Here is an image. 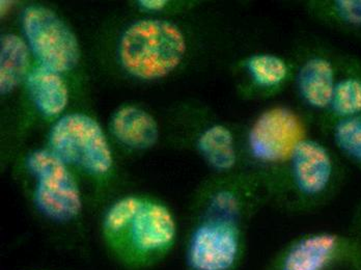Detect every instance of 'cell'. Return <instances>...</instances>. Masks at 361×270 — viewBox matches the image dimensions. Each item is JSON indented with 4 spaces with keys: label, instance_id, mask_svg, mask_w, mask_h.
Instances as JSON below:
<instances>
[{
    "label": "cell",
    "instance_id": "1",
    "mask_svg": "<svg viewBox=\"0 0 361 270\" xmlns=\"http://www.w3.org/2000/svg\"><path fill=\"white\" fill-rule=\"evenodd\" d=\"M186 42L179 27L162 20H142L123 35L120 58L135 78H164L180 65Z\"/></svg>",
    "mask_w": 361,
    "mask_h": 270
},
{
    "label": "cell",
    "instance_id": "2",
    "mask_svg": "<svg viewBox=\"0 0 361 270\" xmlns=\"http://www.w3.org/2000/svg\"><path fill=\"white\" fill-rule=\"evenodd\" d=\"M50 145L63 162L92 174L103 175L111 168V151L102 129L96 121L82 113L61 118L50 133Z\"/></svg>",
    "mask_w": 361,
    "mask_h": 270
},
{
    "label": "cell",
    "instance_id": "3",
    "mask_svg": "<svg viewBox=\"0 0 361 270\" xmlns=\"http://www.w3.org/2000/svg\"><path fill=\"white\" fill-rule=\"evenodd\" d=\"M24 34L43 67L52 71H69L80 56L78 42L69 27L49 8H26L22 17Z\"/></svg>",
    "mask_w": 361,
    "mask_h": 270
},
{
    "label": "cell",
    "instance_id": "4",
    "mask_svg": "<svg viewBox=\"0 0 361 270\" xmlns=\"http://www.w3.org/2000/svg\"><path fill=\"white\" fill-rule=\"evenodd\" d=\"M28 168L36 177V203L44 214L55 221H70L81 210L76 181L66 162L48 151H37L28 158Z\"/></svg>",
    "mask_w": 361,
    "mask_h": 270
},
{
    "label": "cell",
    "instance_id": "5",
    "mask_svg": "<svg viewBox=\"0 0 361 270\" xmlns=\"http://www.w3.org/2000/svg\"><path fill=\"white\" fill-rule=\"evenodd\" d=\"M305 129L299 118L285 109L266 111L253 125L250 135L252 154L265 162L290 159L303 142Z\"/></svg>",
    "mask_w": 361,
    "mask_h": 270
},
{
    "label": "cell",
    "instance_id": "6",
    "mask_svg": "<svg viewBox=\"0 0 361 270\" xmlns=\"http://www.w3.org/2000/svg\"><path fill=\"white\" fill-rule=\"evenodd\" d=\"M240 254L239 233L230 219H217L200 226L188 247L193 270H231Z\"/></svg>",
    "mask_w": 361,
    "mask_h": 270
},
{
    "label": "cell",
    "instance_id": "7",
    "mask_svg": "<svg viewBox=\"0 0 361 270\" xmlns=\"http://www.w3.org/2000/svg\"><path fill=\"white\" fill-rule=\"evenodd\" d=\"M126 230L130 235L127 257L136 262L166 251L176 236L175 221L169 209L160 204L145 202L131 223L120 233Z\"/></svg>",
    "mask_w": 361,
    "mask_h": 270
},
{
    "label": "cell",
    "instance_id": "8",
    "mask_svg": "<svg viewBox=\"0 0 361 270\" xmlns=\"http://www.w3.org/2000/svg\"><path fill=\"white\" fill-rule=\"evenodd\" d=\"M290 159L295 182L301 192L314 195L327 188L332 175V164L322 146L312 140H303Z\"/></svg>",
    "mask_w": 361,
    "mask_h": 270
},
{
    "label": "cell",
    "instance_id": "9",
    "mask_svg": "<svg viewBox=\"0 0 361 270\" xmlns=\"http://www.w3.org/2000/svg\"><path fill=\"white\" fill-rule=\"evenodd\" d=\"M338 249V238L334 235H310L281 254L276 270H329Z\"/></svg>",
    "mask_w": 361,
    "mask_h": 270
},
{
    "label": "cell",
    "instance_id": "10",
    "mask_svg": "<svg viewBox=\"0 0 361 270\" xmlns=\"http://www.w3.org/2000/svg\"><path fill=\"white\" fill-rule=\"evenodd\" d=\"M112 130L130 148H149L158 140L157 123L153 116L133 106L123 107L114 115Z\"/></svg>",
    "mask_w": 361,
    "mask_h": 270
},
{
    "label": "cell",
    "instance_id": "11",
    "mask_svg": "<svg viewBox=\"0 0 361 270\" xmlns=\"http://www.w3.org/2000/svg\"><path fill=\"white\" fill-rule=\"evenodd\" d=\"M27 87L32 101L44 115H59L67 106V85L57 72L41 66L28 76Z\"/></svg>",
    "mask_w": 361,
    "mask_h": 270
},
{
    "label": "cell",
    "instance_id": "12",
    "mask_svg": "<svg viewBox=\"0 0 361 270\" xmlns=\"http://www.w3.org/2000/svg\"><path fill=\"white\" fill-rule=\"evenodd\" d=\"M301 94L312 106L324 109L331 104L334 74L329 61L323 59L308 61L299 74Z\"/></svg>",
    "mask_w": 361,
    "mask_h": 270
},
{
    "label": "cell",
    "instance_id": "13",
    "mask_svg": "<svg viewBox=\"0 0 361 270\" xmlns=\"http://www.w3.org/2000/svg\"><path fill=\"white\" fill-rule=\"evenodd\" d=\"M30 52L27 45L16 35H6L0 46V90L8 94L27 73Z\"/></svg>",
    "mask_w": 361,
    "mask_h": 270
},
{
    "label": "cell",
    "instance_id": "14",
    "mask_svg": "<svg viewBox=\"0 0 361 270\" xmlns=\"http://www.w3.org/2000/svg\"><path fill=\"white\" fill-rule=\"evenodd\" d=\"M199 148L204 159L217 170H230L235 166L234 140L226 127L213 126L204 131L200 137Z\"/></svg>",
    "mask_w": 361,
    "mask_h": 270
},
{
    "label": "cell",
    "instance_id": "15",
    "mask_svg": "<svg viewBox=\"0 0 361 270\" xmlns=\"http://www.w3.org/2000/svg\"><path fill=\"white\" fill-rule=\"evenodd\" d=\"M248 70L253 80L263 87L279 85L286 78L288 73L285 61L269 54L252 56L248 61Z\"/></svg>",
    "mask_w": 361,
    "mask_h": 270
},
{
    "label": "cell",
    "instance_id": "16",
    "mask_svg": "<svg viewBox=\"0 0 361 270\" xmlns=\"http://www.w3.org/2000/svg\"><path fill=\"white\" fill-rule=\"evenodd\" d=\"M332 107L338 115L355 116L361 113V82L357 79H345L334 89Z\"/></svg>",
    "mask_w": 361,
    "mask_h": 270
},
{
    "label": "cell",
    "instance_id": "17",
    "mask_svg": "<svg viewBox=\"0 0 361 270\" xmlns=\"http://www.w3.org/2000/svg\"><path fill=\"white\" fill-rule=\"evenodd\" d=\"M144 202L137 197H128L114 204L106 217H105V229L110 236L118 234L131 223L137 214Z\"/></svg>",
    "mask_w": 361,
    "mask_h": 270
},
{
    "label": "cell",
    "instance_id": "18",
    "mask_svg": "<svg viewBox=\"0 0 361 270\" xmlns=\"http://www.w3.org/2000/svg\"><path fill=\"white\" fill-rule=\"evenodd\" d=\"M336 140L343 152L361 161V116L341 121L336 128Z\"/></svg>",
    "mask_w": 361,
    "mask_h": 270
},
{
    "label": "cell",
    "instance_id": "19",
    "mask_svg": "<svg viewBox=\"0 0 361 270\" xmlns=\"http://www.w3.org/2000/svg\"><path fill=\"white\" fill-rule=\"evenodd\" d=\"M213 207L226 219H232L238 212V201L233 193L228 192H218L213 199Z\"/></svg>",
    "mask_w": 361,
    "mask_h": 270
},
{
    "label": "cell",
    "instance_id": "20",
    "mask_svg": "<svg viewBox=\"0 0 361 270\" xmlns=\"http://www.w3.org/2000/svg\"><path fill=\"white\" fill-rule=\"evenodd\" d=\"M336 10L348 23L360 25L361 0H338L336 1Z\"/></svg>",
    "mask_w": 361,
    "mask_h": 270
},
{
    "label": "cell",
    "instance_id": "21",
    "mask_svg": "<svg viewBox=\"0 0 361 270\" xmlns=\"http://www.w3.org/2000/svg\"><path fill=\"white\" fill-rule=\"evenodd\" d=\"M167 2L164 0H142L140 4L147 10H161L166 6Z\"/></svg>",
    "mask_w": 361,
    "mask_h": 270
}]
</instances>
